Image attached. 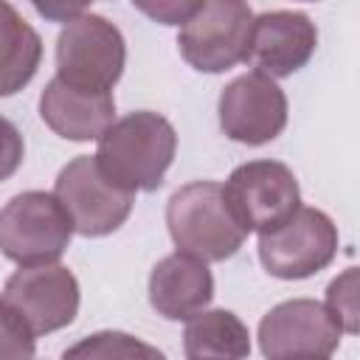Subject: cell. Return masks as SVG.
I'll list each match as a JSON object with an SVG mask.
<instances>
[{
    "mask_svg": "<svg viewBox=\"0 0 360 360\" xmlns=\"http://www.w3.org/2000/svg\"><path fill=\"white\" fill-rule=\"evenodd\" d=\"M166 225L174 248L200 262L231 259L248 236L231 214L222 186L214 180L180 186L166 202Z\"/></svg>",
    "mask_w": 360,
    "mask_h": 360,
    "instance_id": "cell-2",
    "label": "cell"
},
{
    "mask_svg": "<svg viewBox=\"0 0 360 360\" xmlns=\"http://www.w3.org/2000/svg\"><path fill=\"white\" fill-rule=\"evenodd\" d=\"M39 118L65 141H96L115 121L112 90H90L53 76L39 96Z\"/></svg>",
    "mask_w": 360,
    "mask_h": 360,
    "instance_id": "cell-13",
    "label": "cell"
},
{
    "mask_svg": "<svg viewBox=\"0 0 360 360\" xmlns=\"http://www.w3.org/2000/svg\"><path fill=\"white\" fill-rule=\"evenodd\" d=\"M326 309L332 318L340 323L346 335L360 332V281H357V267H346L338 278L329 281L326 287Z\"/></svg>",
    "mask_w": 360,
    "mask_h": 360,
    "instance_id": "cell-18",
    "label": "cell"
},
{
    "mask_svg": "<svg viewBox=\"0 0 360 360\" xmlns=\"http://www.w3.org/2000/svg\"><path fill=\"white\" fill-rule=\"evenodd\" d=\"M315 45L318 28L304 11H264L250 22L245 62L270 79H284L312 59Z\"/></svg>",
    "mask_w": 360,
    "mask_h": 360,
    "instance_id": "cell-12",
    "label": "cell"
},
{
    "mask_svg": "<svg viewBox=\"0 0 360 360\" xmlns=\"http://www.w3.org/2000/svg\"><path fill=\"white\" fill-rule=\"evenodd\" d=\"M0 301H6L39 338L65 329L76 321L79 281L59 262L20 264V270L6 278Z\"/></svg>",
    "mask_w": 360,
    "mask_h": 360,
    "instance_id": "cell-9",
    "label": "cell"
},
{
    "mask_svg": "<svg viewBox=\"0 0 360 360\" xmlns=\"http://www.w3.org/2000/svg\"><path fill=\"white\" fill-rule=\"evenodd\" d=\"M34 340L37 335L28 329V323L6 301H0V360L34 357L37 352Z\"/></svg>",
    "mask_w": 360,
    "mask_h": 360,
    "instance_id": "cell-19",
    "label": "cell"
},
{
    "mask_svg": "<svg viewBox=\"0 0 360 360\" xmlns=\"http://www.w3.org/2000/svg\"><path fill=\"white\" fill-rule=\"evenodd\" d=\"M22 158H25L22 132L8 118L0 115V183L8 180L22 166Z\"/></svg>",
    "mask_w": 360,
    "mask_h": 360,
    "instance_id": "cell-21",
    "label": "cell"
},
{
    "mask_svg": "<svg viewBox=\"0 0 360 360\" xmlns=\"http://www.w3.org/2000/svg\"><path fill=\"white\" fill-rule=\"evenodd\" d=\"M253 11L248 0H205L180 25V56L200 73H225L248 56Z\"/></svg>",
    "mask_w": 360,
    "mask_h": 360,
    "instance_id": "cell-7",
    "label": "cell"
},
{
    "mask_svg": "<svg viewBox=\"0 0 360 360\" xmlns=\"http://www.w3.org/2000/svg\"><path fill=\"white\" fill-rule=\"evenodd\" d=\"M129 3L160 25H183L202 8L205 0H129Z\"/></svg>",
    "mask_w": 360,
    "mask_h": 360,
    "instance_id": "cell-20",
    "label": "cell"
},
{
    "mask_svg": "<svg viewBox=\"0 0 360 360\" xmlns=\"http://www.w3.org/2000/svg\"><path fill=\"white\" fill-rule=\"evenodd\" d=\"M219 127L222 132L248 146H262L278 138L287 127V96L276 79L250 70L236 76L219 93Z\"/></svg>",
    "mask_w": 360,
    "mask_h": 360,
    "instance_id": "cell-11",
    "label": "cell"
},
{
    "mask_svg": "<svg viewBox=\"0 0 360 360\" xmlns=\"http://www.w3.org/2000/svg\"><path fill=\"white\" fill-rule=\"evenodd\" d=\"M53 194L68 211L73 231L82 236H107L118 231L135 205V191H127L104 177L96 155H79L62 166Z\"/></svg>",
    "mask_w": 360,
    "mask_h": 360,
    "instance_id": "cell-6",
    "label": "cell"
},
{
    "mask_svg": "<svg viewBox=\"0 0 360 360\" xmlns=\"http://www.w3.org/2000/svg\"><path fill=\"white\" fill-rule=\"evenodd\" d=\"M214 298V276L208 262L188 253L163 256L149 273V304L166 321H188L194 312L205 309Z\"/></svg>",
    "mask_w": 360,
    "mask_h": 360,
    "instance_id": "cell-14",
    "label": "cell"
},
{
    "mask_svg": "<svg viewBox=\"0 0 360 360\" xmlns=\"http://www.w3.org/2000/svg\"><path fill=\"white\" fill-rule=\"evenodd\" d=\"M304 3H318V0H304Z\"/></svg>",
    "mask_w": 360,
    "mask_h": 360,
    "instance_id": "cell-23",
    "label": "cell"
},
{
    "mask_svg": "<svg viewBox=\"0 0 360 360\" xmlns=\"http://www.w3.org/2000/svg\"><path fill=\"white\" fill-rule=\"evenodd\" d=\"M183 352L188 360L202 357H248L250 332L245 321L231 309H200L186 321Z\"/></svg>",
    "mask_w": 360,
    "mask_h": 360,
    "instance_id": "cell-16",
    "label": "cell"
},
{
    "mask_svg": "<svg viewBox=\"0 0 360 360\" xmlns=\"http://www.w3.org/2000/svg\"><path fill=\"white\" fill-rule=\"evenodd\" d=\"M96 141L98 169L127 191H158L177 152L172 121L152 110H135L112 121Z\"/></svg>",
    "mask_w": 360,
    "mask_h": 360,
    "instance_id": "cell-1",
    "label": "cell"
},
{
    "mask_svg": "<svg viewBox=\"0 0 360 360\" xmlns=\"http://www.w3.org/2000/svg\"><path fill=\"white\" fill-rule=\"evenodd\" d=\"M65 357H163L155 346H146L141 340H135L127 332H96L87 335L84 340H79L76 346L65 349Z\"/></svg>",
    "mask_w": 360,
    "mask_h": 360,
    "instance_id": "cell-17",
    "label": "cell"
},
{
    "mask_svg": "<svg viewBox=\"0 0 360 360\" xmlns=\"http://www.w3.org/2000/svg\"><path fill=\"white\" fill-rule=\"evenodd\" d=\"M127 65V42L115 22L101 14H79L56 37V76L90 87L112 90Z\"/></svg>",
    "mask_w": 360,
    "mask_h": 360,
    "instance_id": "cell-5",
    "label": "cell"
},
{
    "mask_svg": "<svg viewBox=\"0 0 360 360\" xmlns=\"http://www.w3.org/2000/svg\"><path fill=\"white\" fill-rule=\"evenodd\" d=\"M42 62V39L25 17L0 0V98L20 93Z\"/></svg>",
    "mask_w": 360,
    "mask_h": 360,
    "instance_id": "cell-15",
    "label": "cell"
},
{
    "mask_svg": "<svg viewBox=\"0 0 360 360\" xmlns=\"http://www.w3.org/2000/svg\"><path fill=\"white\" fill-rule=\"evenodd\" d=\"M222 191L231 214L248 233L278 228L301 205L298 180L281 160H248L236 166Z\"/></svg>",
    "mask_w": 360,
    "mask_h": 360,
    "instance_id": "cell-8",
    "label": "cell"
},
{
    "mask_svg": "<svg viewBox=\"0 0 360 360\" xmlns=\"http://www.w3.org/2000/svg\"><path fill=\"white\" fill-rule=\"evenodd\" d=\"M90 3L93 0H31L37 14L45 17L48 22H68L79 14H84L90 8Z\"/></svg>",
    "mask_w": 360,
    "mask_h": 360,
    "instance_id": "cell-22",
    "label": "cell"
},
{
    "mask_svg": "<svg viewBox=\"0 0 360 360\" xmlns=\"http://www.w3.org/2000/svg\"><path fill=\"white\" fill-rule=\"evenodd\" d=\"M340 323L326 304L315 298H290L276 304L259 323V349L264 357H332L340 346Z\"/></svg>",
    "mask_w": 360,
    "mask_h": 360,
    "instance_id": "cell-10",
    "label": "cell"
},
{
    "mask_svg": "<svg viewBox=\"0 0 360 360\" xmlns=\"http://www.w3.org/2000/svg\"><path fill=\"white\" fill-rule=\"evenodd\" d=\"M338 225L321 208L298 205L278 228L259 233L262 267L284 281L309 278L338 256Z\"/></svg>",
    "mask_w": 360,
    "mask_h": 360,
    "instance_id": "cell-4",
    "label": "cell"
},
{
    "mask_svg": "<svg viewBox=\"0 0 360 360\" xmlns=\"http://www.w3.org/2000/svg\"><path fill=\"white\" fill-rule=\"evenodd\" d=\"M73 222L53 191H22L0 208V253L17 264L59 262Z\"/></svg>",
    "mask_w": 360,
    "mask_h": 360,
    "instance_id": "cell-3",
    "label": "cell"
}]
</instances>
